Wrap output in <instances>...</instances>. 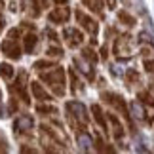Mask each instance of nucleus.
Here are the masks:
<instances>
[{"mask_svg": "<svg viewBox=\"0 0 154 154\" xmlns=\"http://www.w3.org/2000/svg\"><path fill=\"white\" fill-rule=\"evenodd\" d=\"M32 126V120L29 116H23V118H19V120L15 122V129L17 131H25V129H29Z\"/></svg>", "mask_w": 154, "mask_h": 154, "instance_id": "obj_1", "label": "nucleus"}, {"mask_svg": "<svg viewBox=\"0 0 154 154\" xmlns=\"http://www.w3.org/2000/svg\"><path fill=\"white\" fill-rule=\"evenodd\" d=\"M0 74H2L4 78H11V74H14V69H11L10 65H2V67H0Z\"/></svg>", "mask_w": 154, "mask_h": 154, "instance_id": "obj_2", "label": "nucleus"}, {"mask_svg": "<svg viewBox=\"0 0 154 154\" xmlns=\"http://www.w3.org/2000/svg\"><path fill=\"white\" fill-rule=\"evenodd\" d=\"M34 44H36V36H27V51H31Z\"/></svg>", "mask_w": 154, "mask_h": 154, "instance_id": "obj_3", "label": "nucleus"}, {"mask_svg": "<svg viewBox=\"0 0 154 154\" xmlns=\"http://www.w3.org/2000/svg\"><path fill=\"white\" fill-rule=\"evenodd\" d=\"M32 90H34V93H36L38 97H42V99H48V95H46V93H44L42 90H40V86H38V84H34V86H32Z\"/></svg>", "mask_w": 154, "mask_h": 154, "instance_id": "obj_4", "label": "nucleus"}, {"mask_svg": "<svg viewBox=\"0 0 154 154\" xmlns=\"http://www.w3.org/2000/svg\"><path fill=\"white\" fill-rule=\"evenodd\" d=\"M55 2H67V0H55Z\"/></svg>", "mask_w": 154, "mask_h": 154, "instance_id": "obj_5", "label": "nucleus"}]
</instances>
